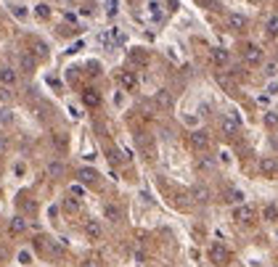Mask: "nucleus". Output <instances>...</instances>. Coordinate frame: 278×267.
<instances>
[{
    "label": "nucleus",
    "mask_w": 278,
    "mask_h": 267,
    "mask_svg": "<svg viewBox=\"0 0 278 267\" xmlns=\"http://www.w3.org/2000/svg\"><path fill=\"white\" fill-rule=\"evenodd\" d=\"M260 172L265 177H275L278 175V161H275V156H262L260 159Z\"/></svg>",
    "instance_id": "8"
},
{
    "label": "nucleus",
    "mask_w": 278,
    "mask_h": 267,
    "mask_svg": "<svg viewBox=\"0 0 278 267\" xmlns=\"http://www.w3.org/2000/svg\"><path fill=\"white\" fill-rule=\"evenodd\" d=\"M106 6H109V14H117V0H106Z\"/></svg>",
    "instance_id": "32"
},
{
    "label": "nucleus",
    "mask_w": 278,
    "mask_h": 267,
    "mask_svg": "<svg viewBox=\"0 0 278 267\" xmlns=\"http://www.w3.org/2000/svg\"><path fill=\"white\" fill-rule=\"evenodd\" d=\"M265 124L275 130V127H278V114H275V111H268V114H265Z\"/></svg>",
    "instance_id": "24"
},
{
    "label": "nucleus",
    "mask_w": 278,
    "mask_h": 267,
    "mask_svg": "<svg viewBox=\"0 0 278 267\" xmlns=\"http://www.w3.org/2000/svg\"><path fill=\"white\" fill-rule=\"evenodd\" d=\"M19 262L21 264H32V254L29 251H19Z\"/></svg>",
    "instance_id": "28"
},
{
    "label": "nucleus",
    "mask_w": 278,
    "mask_h": 267,
    "mask_svg": "<svg viewBox=\"0 0 278 267\" xmlns=\"http://www.w3.org/2000/svg\"><path fill=\"white\" fill-rule=\"evenodd\" d=\"M34 14H37V19H48L51 16V8L40 3V6H34Z\"/></svg>",
    "instance_id": "25"
},
{
    "label": "nucleus",
    "mask_w": 278,
    "mask_h": 267,
    "mask_svg": "<svg viewBox=\"0 0 278 267\" xmlns=\"http://www.w3.org/2000/svg\"><path fill=\"white\" fill-rule=\"evenodd\" d=\"M188 146L193 151H204V148H210V135H207L204 130H193L188 135Z\"/></svg>",
    "instance_id": "4"
},
{
    "label": "nucleus",
    "mask_w": 278,
    "mask_h": 267,
    "mask_svg": "<svg viewBox=\"0 0 278 267\" xmlns=\"http://www.w3.org/2000/svg\"><path fill=\"white\" fill-rule=\"evenodd\" d=\"M225 24H228V29H233V32H244V29H247V16H241V14H230Z\"/></svg>",
    "instance_id": "14"
},
{
    "label": "nucleus",
    "mask_w": 278,
    "mask_h": 267,
    "mask_svg": "<svg viewBox=\"0 0 278 267\" xmlns=\"http://www.w3.org/2000/svg\"><path fill=\"white\" fill-rule=\"evenodd\" d=\"M262 219L265 223H278V204H265L262 206Z\"/></svg>",
    "instance_id": "19"
},
{
    "label": "nucleus",
    "mask_w": 278,
    "mask_h": 267,
    "mask_svg": "<svg viewBox=\"0 0 278 267\" xmlns=\"http://www.w3.org/2000/svg\"><path fill=\"white\" fill-rule=\"evenodd\" d=\"M6 146H8V143H6V141H3V138H0V148H6Z\"/></svg>",
    "instance_id": "36"
},
{
    "label": "nucleus",
    "mask_w": 278,
    "mask_h": 267,
    "mask_svg": "<svg viewBox=\"0 0 278 267\" xmlns=\"http://www.w3.org/2000/svg\"><path fill=\"white\" fill-rule=\"evenodd\" d=\"M53 143H56V148H66V138H64L61 132H56V135H53Z\"/></svg>",
    "instance_id": "27"
},
{
    "label": "nucleus",
    "mask_w": 278,
    "mask_h": 267,
    "mask_svg": "<svg viewBox=\"0 0 278 267\" xmlns=\"http://www.w3.org/2000/svg\"><path fill=\"white\" fill-rule=\"evenodd\" d=\"M11 98H14V93H11V87H6V85H0V101H11Z\"/></svg>",
    "instance_id": "26"
},
{
    "label": "nucleus",
    "mask_w": 278,
    "mask_h": 267,
    "mask_svg": "<svg viewBox=\"0 0 278 267\" xmlns=\"http://www.w3.org/2000/svg\"><path fill=\"white\" fill-rule=\"evenodd\" d=\"M80 101H83V106H88V109H98L101 106V93L96 87H85L80 93Z\"/></svg>",
    "instance_id": "3"
},
{
    "label": "nucleus",
    "mask_w": 278,
    "mask_h": 267,
    "mask_svg": "<svg viewBox=\"0 0 278 267\" xmlns=\"http://www.w3.org/2000/svg\"><path fill=\"white\" fill-rule=\"evenodd\" d=\"M61 206H64V212H69V214H77L80 209H83V206H80V199H77V196H72V193L61 199Z\"/></svg>",
    "instance_id": "15"
},
{
    "label": "nucleus",
    "mask_w": 278,
    "mask_h": 267,
    "mask_svg": "<svg viewBox=\"0 0 278 267\" xmlns=\"http://www.w3.org/2000/svg\"><path fill=\"white\" fill-rule=\"evenodd\" d=\"M262 59H265V53H262L260 45H254V42H247V45H244V61H247V64L257 66V64H262Z\"/></svg>",
    "instance_id": "2"
},
{
    "label": "nucleus",
    "mask_w": 278,
    "mask_h": 267,
    "mask_svg": "<svg viewBox=\"0 0 278 267\" xmlns=\"http://www.w3.org/2000/svg\"><path fill=\"white\" fill-rule=\"evenodd\" d=\"M270 143H273V148L278 151V138H273V141H270Z\"/></svg>",
    "instance_id": "35"
},
{
    "label": "nucleus",
    "mask_w": 278,
    "mask_h": 267,
    "mask_svg": "<svg viewBox=\"0 0 278 267\" xmlns=\"http://www.w3.org/2000/svg\"><path fill=\"white\" fill-rule=\"evenodd\" d=\"M19 82V72L14 66H0V85H6V87H14Z\"/></svg>",
    "instance_id": "7"
},
{
    "label": "nucleus",
    "mask_w": 278,
    "mask_h": 267,
    "mask_svg": "<svg viewBox=\"0 0 278 267\" xmlns=\"http://www.w3.org/2000/svg\"><path fill=\"white\" fill-rule=\"evenodd\" d=\"M278 72V64L275 61H270V64H265V74H268V77H273Z\"/></svg>",
    "instance_id": "29"
},
{
    "label": "nucleus",
    "mask_w": 278,
    "mask_h": 267,
    "mask_svg": "<svg viewBox=\"0 0 278 267\" xmlns=\"http://www.w3.org/2000/svg\"><path fill=\"white\" fill-rule=\"evenodd\" d=\"M133 61H135V64H143V61H146V56L141 53V48H135V53H133Z\"/></svg>",
    "instance_id": "30"
},
{
    "label": "nucleus",
    "mask_w": 278,
    "mask_h": 267,
    "mask_svg": "<svg viewBox=\"0 0 278 267\" xmlns=\"http://www.w3.org/2000/svg\"><path fill=\"white\" fill-rule=\"evenodd\" d=\"M120 85L127 90V93H133L138 87V74L130 72V69H125V72H120Z\"/></svg>",
    "instance_id": "11"
},
{
    "label": "nucleus",
    "mask_w": 278,
    "mask_h": 267,
    "mask_svg": "<svg viewBox=\"0 0 278 267\" xmlns=\"http://www.w3.org/2000/svg\"><path fill=\"white\" fill-rule=\"evenodd\" d=\"M223 135L236 138V135H239V124H236L233 119H223Z\"/></svg>",
    "instance_id": "22"
},
{
    "label": "nucleus",
    "mask_w": 278,
    "mask_h": 267,
    "mask_svg": "<svg viewBox=\"0 0 278 267\" xmlns=\"http://www.w3.org/2000/svg\"><path fill=\"white\" fill-rule=\"evenodd\" d=\"M77 177H80V183H85V185H96L101 175H98V172L93 169V167H83V169L77 172Z\"/></svg>",
    "instance_id": "13"
},
{
    "label": "nucleus",
    "mask_w": 278,
    "mask_h": 267,
    "mask_svg": "<svg viewBox=\"0 0 278 267\" xmlns=\"http://www.w3.org/2000/svg\"><path fill=\"white\" fill-rule=\"evenodd\" d=\"M11 236H21V233H27V228H29V223L21 214H16V217H11Z\"/></svg>",
    "instance_id": "12"
},
{
    "label": "nucleus",
    "mask_w": 278,
    "mask_h": 267,
    "mask_svg": "<svg viewBox=\"0 0 278 267\" xmlns=\"http://www.w3.org/2000/svg\"><path fill=\"white\" fill-rule=\"evenodd\" d=\"M19 69H21L24 74H32L34 69H37V59H34L29 51H21V53H19Z\"/></svg>",
    "instance_id": "6"
},
{
    "label": "nucleus",
    "mask_w": 278,
    "mask_h": 267,
    "mask_svg": "<svg viewBox=\"0 0 278 267\" xmlns=\"http://www.w3.org/2000/svg\"><path fill=\"white\" fill-rule=\"evenodd\" d=\"M34 59H48V45L40 42V40H32V51H29Z\"/></svg>",
    "instance_id": "20"
},
{
    "label": "nucleus",
    "mask_w": 278,
    "mask_h": 267,
    "mask_svg": "<svg viewBox=\"0 0 278 267\" xmlns=\"http://www.w3.org/2000/svg\"><path fill=\"white\" fill-rule=\"evenodd\" d=\"M64 161H51L48 167H45V175H48L51 180H59V177H64Z\"/></svg>",
    "instance_id": "17"
},
{
    "label": "nucleus",
    "mask_w": 278,
    "mask_h": 267,
    "mask_svg": "<svg viewBox=\"0 0 278 267\" xmlns=\"http://www.w3.org/2000/svg\"><path fill=\"white\" fill-rule=\"evenodd\" d=\"M265 34H268V37H278V16H268V21H265Z\"/></svg>",
    "instance_id": "21"
},
{
    "label": "nucleus",
    "mask_w": 278,
    "mask_h": 267,
    "mask_svg": "<svg viewBox=\"0 0 278 267\" xmlns=\"http://www.w3.org/2000/svg\"><path fill=\"white\" fill-rule=\"evenodd\" d=\"M85 236H88V241H101L103 238V225L98 223V219H85Z\"/></svg>",
    "instance_id": "5"
},
{
    "label": "nucleus",
    "mask_w": 278,
    "mask_h": 267,
    "mask_svg": "<svg viewBox=\"0 0 278 267\" xmlns=\"http://www.w3.org/2000/svg\"><path fill=\"white\" fill-rule=\"evenodd\" d=\"M0 122H11V111H0Z\"/></svg>",
    "instance_id": "34"
},
{
    "label": "nucleus",
    "mask_w": 278,
    "mask_h": 267,
    "mask_svg": "<svg viewBox=\"0 0 278 267\" xmlns=\"http://www.w3.org/2000/svg\"><path fill=\"white\" fill-rule=\"evenodd\" d=\"M72 196H85V191L80 188V185H72Z\"/></svg>",
    "instance_id": "33"
},
{
    "label": "nucleus",
    "mask_w": 278,
    "mask_h": 267,
    "mask_svg": "<svg viewBox=\"0 0 278 267\" xmlns=\"http://www.w3.org/2000/svg\"><path fill=\"white\" fill-rule=\"evenodd\" d=\"M228 204H244V193L241 191H228Z\"/></svg>",
    "instance_id": "23"
},
{
    "label": "nucleus",
    "mask_w": 278,
    "mask_h": 267,
    "mask_svg": "<svg viewBox=\"0 0 278 267\" xmlns=\"http://www.w3.org/2000/svg\"><path fill=\"white\" fill-rule=\"evenodd\" d=\"M191 196H193L199 204H207V201L212 199V193H210V188H207V185H196V188L191 191Z\"/></svg>",
    "instance_id": "18"
},
{
    "label": "nucleus",
    "mask_w": 278,
    "mask_h": 267,
    "mask_svg": "<svg viewBox=\"0 0 278 267\" xmlns=\"http://www.w3.org/2000/svg\"><path fill=\"white\" fill-rule=\"evenodd\" d=\"M252 217H254V209L249 204H236V209H233L236 223H252Z\"/></svg>",
    "instance_id": "10"
},
{
    "label": "nucleus",
    "mask_w": 278,
    "mask_h": 267,
    "mask_svg": "<svg viewBox=\"0 0 278 267\" xmlns=\"http://www.w3.org/2000/svg\"><path fill=\"white\" fill-rule=\"evenodd\" d=\"M207 257L215 267H228L230 264V251L223 246V243H212L210 249H207Z\"/></svg>",
    "instance_id": "1"
},
{
    "label": "nucleus",
    "mask_w": 278,
    "mask_h": 267,
    "mask_svg": "<svg viewBox=\"0 0 278 267\" xmlns=\"http://www.w3.org/2000/svg\"><path fill=\"white\" fill-rule=\"evenodd\" d=\"M210 61L215 64V66H228L230 64V51H225V48H212L210 51Z\"/></svg>",
    "instance_id": "9"
},
{
    "label": "nucleus",
    "mask_w": 278,
    "mask_h": 267,
    "mask_svg": "<svg viewBox=\"0 0 278 267\" xmlns=\"http://www.w3.org/2000/svg\"><path fill=\"white\" fill-rule=\"evenodd\" d=\"M11 8H14V16H19V19H24V16H27V11L21 8V6H11Z\"/></svg>",
    "instance_id": "31"
},
{
    "label": "nucleus",
    "mask_w": 278,
    "mask_h": 267,
    "mask_svg": "<svg viewBox=\"0 0 278 267\" xmlns=\"http://www.w3.org/2000/svg\"><path fill=\"white\" fill-rule=\"evenodd\" d=\"M103 217H106L109 223H120V219H122V209L117 204H103Z\"/></svg>",
    "instance_id": "16"
}]
</instances>
